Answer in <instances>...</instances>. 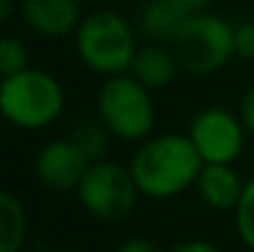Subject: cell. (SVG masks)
Here are the masks:
<instances>
[{
  "label": "cell",
  "instance_id": "6da1fadb",
  "mask_svg": "<svg viewBox=\"0 0 254 252\" xmlns=\"http://www.w3.org/2000/svg\"><path fill=\"white\" fill-rule=\"evenodd\" d=\"M205 161L192 146L188 134L166 131L153 134L141 141L138 151L131 159V175L146 198H175L192 188L200 178Z\"/></svg>",
  "mask_w": 254,
  "mask_h": 252
},
{
  "label": "cell",
  "instance_id": "7a4b0ae2",
  "mask_svg": "<svg viewBox=\"0 0 254 252\" xmlns=\"http://www.w3.org/2000/svg\"><path fill=\"white\" fill-rule=\"evenodd\" d=\"M64 86L52 72L27 67L0 80V116L15 129L42 131L64 114Z\"/></svg>",
  "mask_w": 254,
  "mask_h": 252
},
{
  "label": "cell",
  "instance_id": "3957f363",
  "mask_svg": "<svg viewBox=\"0 0 254 252\" xmlns=\"http://www.w3.org/2000/svg\"><path fill=\"white\" fill-rule=\"evenodd\" d=\"M74 47L82 65L104 80L126 75L138 52L131 22L116 10H94L84 15L74 32Z\"/></svg>",
  "mask_w": 254,
  "mask_h": 252
},
{
  "label": "cell",
  "instance_id": "277c9868",
  "mask_svg": "<svg viewBox=\"0 0 254 252\" xmlns=\"http://www.w3.org/2000/svg\"><path fill=\"white\" fill-rule=\"evenodd\" d=\"M96 116L114 139L146 141L156 126L153 91L128 72L106 77L96 91Z\"/></svg>",
  "mask_w": 254,
  "mask_h": 252
},
{
  "label": "cell",
  "instance_id": "5b68a950",
  "mask_svg": "<svg viewBox=\"0 0 254 252\" xmlns=\"http://www.w3.org/2000/svg\"><path fill=\"white\" fill-rule=\"evenodd\" d=\"M170 47L183 72L192 77L215 75L235 57V25L212 10L188 15Z\"/></svg>",
  "mask_w": 254,
  "mask_h": 252
},
{
  "label": "cell",
  "instance_id": "8992f818",
  "mask_svg": "<svg viewBox=\"0 0 254 252\" xmlns=\"http://www.w3.org/2000/svg\"><path fill=\"white\" fill-rule=\"evenodd\" d=\"M77 195L91 218L101 223H121L136 210L141 190L131 175V168L111 159H101L89 166Z\"/></svg>",
  "mask_w": 254,
  "mask_h": 252
},
{
  "label": "cell",
  "instance_id": "52a82bcc",
  "mask_svg": "<svg viewBox=\"0 0 254 252\" xmlns=\"http://www.w3.org/2000/svg\"><path fill=\"white\" fill-rule=\"evenodd\" d=\"M188 136L205 164L235 166L237 159L245 154L250 134L240 114H232L222 106H207L192 116Z\"/></svg>",
  "mask_w": 254,
  "mask_h": 252
},
{
  "label": "cell",
  "instance_id": "ba28073f",
  "mask_svg": "<svg viewBox=\"0 0 254 252\" xmlns=\"http://www.w3.org/2000/svg\"><path fill=\"white\" fill-rule=\"evenodd\" d=\"M91 161L72 139L47 141L35 159V175L50 190H77Z\"/></svg>",
  "mask_w": 254,
  "mask_h": 252
},
{
  "label": "cell",
  "instance_id": "9c48e42d",
  "mask_svg": "<svg viewBox=\"0 0 254 252\" xmlns=\"http://www.w3.org/2000/svg\"><path fill=\"white\" fill-rule=\"evenodd\" d=\"M20 15L35 35L47 40H60L77 32L84 17L79 0H22Z\"/></svg>",
  "mask_w": 254,
  "mask_h": 252
},
{
  "label": "cell",
  "instance_id": "30bf717a",
  "mask_svg": "<svg viewBox=\"0 0 254 252\" xmlns=\"http://www.w3.org/2000/svg\"><path fill=\"white\" fill-rule=\"evenodd\" d=\"M242 175L237 173V168L230 164H205L200 170V178L195 183L200 200L220 213H235L242 190H245Z\"/></svg>",
  "mask_w": 254,
  "mask_h": 252
},
{
  "label": "cell",
  "instance_id": "8fae6325",
  "mask_svg": "<svg viewBox=\"0 0 254 252\" xmlns=\"http://www.w3.org/2000/svg\"><path fill=\"white\" fill-rule=\"evenodd\" d=\"M178 72H180V62H178L173 47L161 45V42H146L143 47H138V52L133 57V65L128 70L131 77H136L151 91L170 86L175 82Z\"/></svg>",
  "mask_w": 254,
  "mask_h": 252
},
{
  "label": "cell",
  "instance_id": "7c38bea8",
  "mask_svg": "<svg viewBox=\"0 0 254 252\" xmlns=\"http://www.w3.org/2000/svg\"><path fill=\"white\" fill-rule=\"evenodd\" d=\"M188 15L173 0H146L138 10V30L148 37V42L170 45Z\"/></svg>",
  "mask_w": 254,
  "mask_h": 252
},
{
  "label": "cell",
  "instance_id": "4fadbf2b",
  "mask_svg": "<svg viewBox=\"0 0 254 252\" xmlns=\"http://www.w3.org/2000/svg\"><path fill=\"white\" fill-rule=\"evenodd\" d=\"M27 238V210L22 200L0 188V252H20Z\"/></svg>",
  "mask_w": 254,
  "mask_h": 252
},
{
  "label": "cell",
  "instance_id": "5bb4252c",
  "mask_svg": "<svg viewBox=\"0 0 254 252\" xmlns=\"http://www.w3.org/2000/svg\"><path fill=\"white\" fill-rule=\"evenodd\" d=\"M67 139H72V141L79 146V151L94 164V161L106 159L109 141H111L114 136H111L109 129L101 124V119L94 116V119H77Z\"/></svg>",
  "mask_w": 254,
  "mask_h": 252
},
{
  "label": "cell",
  "instance_id": "9a60e30c",
  "mask_svg": "<svg viewBox=\"0 0 254 252\" xmlns=\"http://www.w3.org/2000/svg\"><path fill=\"white\" fill-rule=\"evenodd\" d=\"M30 67V50L27 45L15 37V35H7V37H0V80L5 77H12L22 70Z\"/></svg>",
  "mask_w": 254,
  "mask_h": 252
},
{
  "label": "cell",
  "instance_id": "2e32d148",
  "mask_svg": "<svg viewBox=\"0 0 254 252\" xmlns=\"http://www.w3.org/2000/svg\"><path fill=\"white\" fill-rule=\"evenodd\" d=\"M235 228L240 240L254 252V175L247 178L242 198L235 208Z\"/></svg>",
  "mask_w": 254,
  "mask_h": 252
},
{
  "label": "cell",
  "instance_id": "e0dca14e",
  "mask_svg": "<svg viewBox=\"0 0 254 252\" xmlns=\"http://www.w3.org/2000/svg\"><path fill=\"white\" fill-rule=\"evenodd\" d=\"M235 57L242 62H254V20L235 25Z\"/></svg>",
  "mask_w": 254,
  "mask_h": 252
},
{
  "label": "cell",
  "instance_id": "ac0fdd59",
  "mask_svg": "<svg viewBox=\"0 0 254 252\" xmlns=\"http://www.w3.org/2000/svg\"><path fill=\"white\" fill-rule=\"evenodd\" d=\"M240 119H242L247 134L254 139V84L245 91V96H242V104H240Z\"/></svg>",
  "mask_w": 254,
  "mask_h": 252
},
{
  "label": "cell",
  "instance_id": "d6986e66",
  "mask_svg": "<svg viewBox=\"0 0 254 252\" xmlns=\"http://www.w3.org/2000/svg\"><path fill=\"white\" fill-rule=\"evenodd\" d=\"M116 252H163L153 240H146V238H131L126 240Z\"/></svg>",
  "mask_w": 254,
  "mask_h": 252
},
{
  "label": "cell",
  "instance_id": "ffe728a7",
  "mask_svg": "<svg viewBox=\"0 0 254 252\" xmlns=\"http://www.w3.org/2000/svg\"><path fill=\"white\" fill-rule=\"evenodd\" d=\"M170 252H222L217 245L207 243V240H185V243H178Z\"/></svg>",
  "mask_w": 254,
  "mask_h": 252
},
{
  "label": "cell",
  "instance_id": "44dd1931",
  "mask_svg": "<svg viewBox=\"0 0 254 252\" xmlns=\"http://www.w3.org/2000/svg\"><path fill=\"white\" fill-rule=\"evenodd\" d=\"M185 15H195V12H205L215 5V0H173Z\"/></svg>",
  "mask_w": 254,
  "mask_h": 252
},
{
  "label": "cell",
  "instance_id": "7402d4cb",
  "mask_svg": "<svg viewBox=\"0 0 254 252\" xmlns=\"http://www.w3.org/2000/svg\"><path fill=\"white\" fill-rule=\"evenodd\" d=\"M15 5H17V0H0V25L15 12Z\"/></svg>",
  "mask_w": 254,
  "mask_h": 252
},
{
  "label": "cell",
  "instance_id": "603a6c76",
  "mask_svg": "<svg viewBox=\"0 0 254 252\" xmlns=\"http://www.w3.org/2000/svg\"><path fill=\"white\" fill-rule=\"evenodd\" d=\"M79 2H99V0H79Z\"/></svg>",
  "mask_w": 254,
  "mask_h": 252
},
{
  "label": "cell",
  "instance_id": "cb8c5ba5",
  "mask_svg": "<svg viewBox=\"0 0 254 252\" xmlns=\"http://www.w3.org/2000/svg\"><path fill=\"white\" fill-rule=\"evenodd\" d=\"M20 252H25V250H20Z\"/></svg>",
  "mask_w": 254,
  "mask_h": 252
}]
</instances>
